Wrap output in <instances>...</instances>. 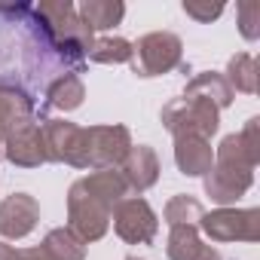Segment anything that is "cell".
<instances>
[{"label":"cell","mask_w":260,"mask_h":260,"mask_svg":"<svg viewBox=\"0 0 260 260\" xmlns=\"http://www.w3.org/2000/svg\"><path fill=\"white\" fill-rule=\"evenodd\" d=\"M110 205L98 199L83 181H74L68 190V230L83 242H98L110 230Z\"/></svg>","instance_id":"6da1fadb"},{"label":"cell","mask_w":260,"mask_h":260,"mask_svg":"<svg viewBox=\"0 0 260 260\" xmlns=\"http://www.w3.org/2000/svg\"><path fill=\"white\" fill-rule=\"evenodd\" d=\"M184 61V43L178 34L172 31H150L144 37H138V43H132V71L144 80L150 77H162L172 74L175 68H181Z\"/></svg>","instance_id":"7a4b0ae2"},{"label":"cell","mask_w":260,"mask_h":260,"mask_svg":"<svg viewBox=\"0 0 260 260\" xmlns=\"http://www.w3.org/2000/svg\"><path fill=\"white\" fill-rule=\"evenodd\" d=\"M162 125L172 132V138L178 135H196L211 141V135H217L220 128V110L202 98H172L162 110H159Z\"/></svg>","instance_id":"3957f363"},{"label":"cell","mask_w":260,"mask_h":260,"mask_svg":"<svg viewBox=\"0 0 260 260\" xmlns=\"http://www.w3.org/2000/svg\"><path fill=\"white\" fill-rule=\"evenodd\" d=\"M199 233L211 242H257L260 239V211L257 208H214L199 220Z\"/></svg>","instance_id":"277c9868"},{"label":"cell","mask_w":260,"mask_h":260,"mask_svg":"<svg viewBox=\"0 0 260 260\" xmlns=\"http://www.w3.org/2000/svg\"><path fill=\"white\" fill-rule=\"evenodd\" d=\"M110 223H113V233L125 245H150L156 239V230H159L156 211L141 196H125L110 211Z\"/></svg>","instance_id":"5b68a950"},{"label":"cell","mask_w":260,"mask_h":260,"mask_svg":"<svg viewBox=\"0 0 260 260\" xmlns=\"http://www.w3.org/2000/svg\"><path fill=\"white\" fill-rule=\"evenodd\" d=\"M0 156L16 169H40L46 166V144H43V122L37 116L22 119L4 135Z\"/></svg>","instance_id":"8992f818"},{"label":"cell","mask_w":260,"mask_h":260,"mask_svg":"<svg viewBox=\"0 0 260 260\" xmlns=\"http://www.w3.org/2000/svg\"><path fill=\"white\" fill-rule=\"evenodd\" d=\"M46 162H64L74 169H89L86 162V125L71 119H46L43 122Z\"/></svg>","instance_id":"52a82bcc"},{"label":"cell","mask_w":260,"mask_h":260,"mask_svg":"<svg viewBox=\"0 0 260 260\" xmlns=\"http://www.w3.org/2000/svg\"><path fill=\"white\" fill-rule=\"evenodd\" d=\"M132 150V132L125 125H86V162L89 169H119Z\"/></svg>","instance_id":"ba28073f"},{"label":"cell","mask_w":260,"mask_h":260,"mask_svg":"<svg viewBox=\"0 0 260 260\" xmlns=\"http://www.w3.org/2000/svg\"><path fill=\"white\" fill-rule=\"evenodd\" d=\"M254 184V169H236V166H220L214 162L208 175L202 178L205 196L217 208H236V202L251 190Z\"/></svg>","instance_id":"9c48e42d"},{"label":"cell","mask_w":260,"mask_h":260,"mask_svg":"<svg viewBox=\"0 0 260 260\" xmlns=\"http://www.w3.org/2000/svg\"><path fill=\"white\" fill-rule=\"evenodd\" d=\"M116 172L122 175L128 193H132V196H141V193H147L150 187H156L162 166H159V156H156L153 147H147V144H132V150L125 153V159L119 162Z\"/></svg>","instance_id":"30bf717a"},{"label":"cell","mask_w":260,"mask_h":260,"mask_svg":"<svg viewBox=\"0 0 260 260\" xmlns=\"http://www.w3.org/2000/svg\"><path fill=\"white\" fill-rule=\"evenodd\" d=\"M40 223V202L31 193H10L0 202V236L4 239H25Z\"/></svg>","instance_id":"8fae6325"},{"label":"cell","mask_w":260,"mask_h":260,"mask_svg":"<svg viewBox=\"0 0 260 260\" xmlns=\"http://www.w3.org/2000/svg\"><path fill=\"white\" fill-rule=\"evenodd\" d=\"M175 166L187 178H205L214 166V147L205 138L196 135H178L175 138Z\"/></svg>","instance_id":"7c38bea8"},{"label":"cell","mask_w":260,"mask_h":260,"mask_svg":"<svg viewBox=\"0 0 260 260\" xmlns=\"http://www.w3.org/2000/svg\"><path fill=\"white\" fill-rule=\"evenodd\" d=\"M184 98H202L208 104H214L217 110H226L233 101H236V92L230 89L226 77L217 74V71H205V74H196L187 89H184Z\"/></svg>","instance_id":"4fadbf2b"},{"label":"cell","mask_w":260,"mask_h":260,"mask_svg":"<svg viewBox=\"0 0 260 260\" xmlns=\"http://www.w3.org/2000/svg\"><path fill=\"white\" fill-rule=\"evenodd\" d=\"M34 113V98L19 89V86H7L0 83V144H4V135L13 125H19L22 119H31Z\"/></svg>","instance_id":"5bb4252c"},{"label":"cell","mask_w":260,"mask_h":260,"mask_svg":"<svg viewBox=\"0 0 260 260\" xmlns=\"http://www.w3.org/2000/svg\"><path fill=\"white\" fill-rule=\"evenodd\" d=\"M77 16L89 31H110L122 22L125 4H119V0H83Z\"/></svg>","instance_id":"9a60e30c"},{"label":"cell","mask_w":260,"mask_h":260,"mask_svg":"<svg viewBox=\"0 0 260 260\" xmlns=\"http://www.w3.org/2000/svg\"><path fill=\"white\" fill-rule=\"evenodd\" d=\"M83 98H86V86H83L80 74H74V71L55 77V80L46 86V104L55 107V110H61V113L77 110V107L83 104Z\"/></svg>","instance_id":"2e32d148"},{"label":"cell","mask_w":260,"mask_h":260,"mask_svg":"<svg viewBox=\"0 0 260 260\" xmlns=\"http://www.w3.org/2000/svg\"><path fill=\"white\" fill-rule=\"evenodd\" d=\"M226 83L233 92H245V95H254L257 92V58L251 52H236L230 61H226Z\"/></svg>","instance_id":"e0dca14e"},{"label":"cell","mask_w":260,"mask_h":260,"mask_svg":"<svg viewBox=\"0 0 260 260\" xmlns=\"http://www.w3.org/2000/svg\"><path fill=\"white\" fill-rule=\"evenodd\" d=\"M46 254H52L55 260H86V245L68 230V226H55L46 233V239L40 242Z\"/></svg>","instance_id":"ac0fdd59"},{"label":"cell","mask_w":260,"mask_h":260,"mask_svg":"<svg viewBox=\"0 0 260 260\" xmlns=\"http://www.w3.org/2000/svg\"><path fill=\"white\" fill-rule=\"evenodd\" d=\"M86 58L95 64H128L132 61V43L125 37H98L92 40Z\"/></svg>","instance_id":"d6986e66"},{"label":"cell","mask_w":260,"mask_h":260,"mask_svg":"<svg viewBox=\"0 0 260 260\" xmlns=\"http://www.w3.org/2000/svg\"><path fill=\"white\" fill-rule=\"evenodd\" d=\"M202 214H205L202 202L193 199V196H187V193L172 196V199L166 202V208H162V217H166L169 226H199Z\"/></svg>","instance_id":"ffe728a7"},{"label":"cell","mask_w":260,"mask_h":260,"mask_svg":"<svg viewBox=\"0 0 260 260\" xmlns=\"http://www.w3.org/2000/svg\"><path fill=\"white\" fill-rule=\"evenodd\" d=\"M199 248H202L199 226H169V242H166L169 260H193Z\"/></svg>","instance_id":"44dd1931"},{"label":"cell","mask_w":260,"mask_h":260,"mask_svg":"<svg viewBox=\"0 0 260 260\" xmlns=\"http://www.w3.org/2000/svg\"><path fill=\"white\" fill-rule=\"evenodd\" d=\"M239 13V31L248 43H254L260 37V4H254V0H245V4L236 7Z\"/></svg>","instance_id":"7402d4cb"},{"label":"cell","mask_w":260,"mask_h":260,"mask_svg":"<svg viewBox=\"0 0 260 260\" xmlns=\"http://www.w3.org/2000/svg\"><path fill=\"white\" fill-rule=\"evenodd\" d=\"M181 10H184L190 19H196L199 25H211L214 19L223 16V4H205V0H184Z\"/></svg>","instance_id":"603a6c76"},{"label":"cell","mask_w":260,"mask_h":260,"mask_svg":"<svg viewBox=\"0 0 260 260\" xmlns=\"http://www.w3.org/2000/svg\"><path fill=\"white\" fill-rule=\"evenodd\" d=\"M19 260H55V257L46 254L43 245H34V248H19Z\"/></svg>","instance_id":"cb8c5ba5"},{"label":"cell","mask_w":260,"mask_h":260,"mask_svg":"<svg viewBox=\"0 0 260 260\" xmlns=\"http://www.w3.org/2000/svg\"><path fill=\"white\" fill-rule=\"evenodd\" d=\"M193 260H223V257H220V251H217V248H211V245H202V248L196 251V257H193Z\"/></svg>","instance_id":"d4e9b609"},{"label":"cell","mask_w":260,"mask_h":260,"mask_svg":"<svg viewBox=\"0 0 260 260\" xmlns=\"http://www.w3.org/2000/svg\"><path fill=\"white\" fill-rule=\"evenodd\" d=\"M0 260H19V248L7 245V242H0Z\"/></svg>","instance_id":"484cf974"},{"label":"cell","mask_w":260,"mask_h":260,"mask_svg":"<svg viewBox=\"0 0 260 260\" xmlns=\"http://www.w3.org/2000/svg\"><path fill=\"white\" fill-rule=\"evenodd\" d=\"M125 260H144V257H125Z\"/></svg>","instance_id":"4316f807"}]
</instances>
